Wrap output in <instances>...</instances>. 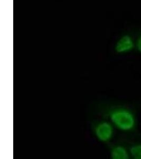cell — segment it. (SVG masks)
<instances>
[{
	"label": "cell",
	"mask_w": 141,
	"mask_h": 159,
	"mask_svg": "<svg viewBox=\"0 0 141 159\" xmlns=\"http://www.w3.org/2000/svg\"><path fill=\"white\" fill-rule=\"evenodd\" d=\"M109 117L113 126L123 132L130 131L135 126L134 114L126 109H115L110 112Z\"/></svg>",
	"instance_id": "obj_1"
},
{
	"label": "cell",
	"mask_w": 141,
	"mask_h": 159,
	"mask_svg": "<svg viewBox=\"0 0 141 159\" xmlns=\"http://www.w3.org/2000/svg\"><path fill=\"white\" fill-rule=\"evenodd\" d=\"M114 133V126L109 121H100L94 129V134L96 139L104 143L110 141L113 137Z\"/></svg>",
	"instance_id": "obj_2"
},
{
	"label": "cell",
	"mask_w": 141,
	"mask_h": 159,
	"mask_svg": "<svg viewBox=\"0 0 141 159\" xmlns=\"http://www.w3.org/2000/svg\"><path fill=\"white\" fill-rule=\"evenodd\" d=\"M135 46V43L132 37L129 34H124L116 42L115 50L118 54H125L132 51Z\"/></svg>",
	"instance_id": "obj_3"
},
{
	"label": "cell",
	"mask_w": 141,
	"mask_h": 159,
	"mask_svg": "<svg viewBox=\"0 0 141 159\" xmlns=\"http://www.w3.org/2000/svg\"><path fill=\"white\" fill-rule=\"evenodd\" d=\"M110 157L113 159H129L130 154L125 147L116 145L113 147L110 151Z\"/></svg>",
	"instance_id": "obj_4"
},
{
	"label": "cell",
	"mask_w": 141,
	"mask_h": 159,
	"mask_svg": "<svg viewBox=\"0 0 141 159\" xmlns=\"http://www.w3.org/2000/svg\"><path fill=\"white\" fill-rule=\"evenodd\" d=\"M130 157L134 159H141V144L132 145L129 150Z\"/></svg>",
	"instance_id": "obj_5"
},
{
	"label": "cell",
	"mask_w": 141,
	"mask_h": 159,
	"mask_svg": "<svg viewBox=\"0 0 141 159\" xmlns=\"http://www.w3.org/2000/svg\"><path fill=\"white\" fill-rule=\"evenodd\" d=\"M135 46L138 51L139 52H141V34L138 37V39L136 42Z\"/></svg>",
	"instance_id": "obj_6"
}]
</instances>
